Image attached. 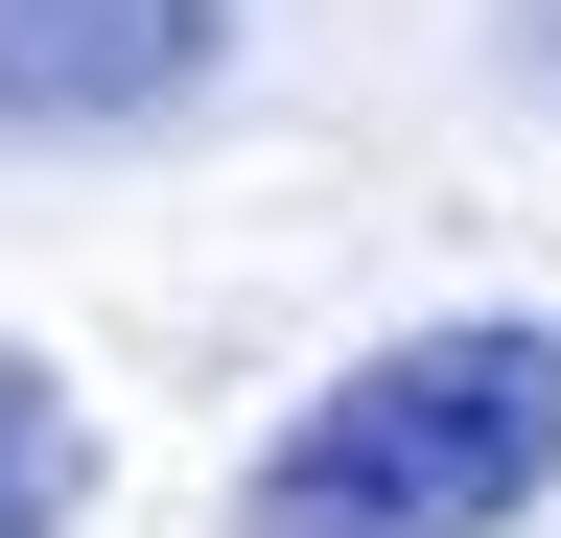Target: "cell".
<instances>
[{"label": "cell", "instance_id": "6da1fadb", "mask_svg": "<svg viewBox=\"0 0 561 538\" xmlns=\"http://www.w3.org/2000/svg\"><path fill=\"white\" fill-rule=\"evenodd\" d=\"M538 492H561V305H421L398 352L257 422L234 538H538Z\"/></svg>", "mask_w": 561, "mask_h": 538}, {"label": "cell", "instance_id": "7a4b0ae2", "mask_svg": "<svg viewBox=\"0 0 561 538\" xmlns=\"http://www.w3.org/2000/svg\"><path fill=\"white\" fill-rule=\"evenodd\" d=\"M234 94V0H0V141H164Z\"/></svg>", "mask_w": 561, "mask_h": 538}, {"label": "cell", "instance_id": "3957f363", "mask_svg": "<svg viewBox=\"0 0 561 538\" xmlns=\"http://www.w3.org/2000/svg\"><path fill=\"white\" fill-rule=\"evenodd\" d=\"M94 398H70V352H0V538H94Z\"/></svg>", "mask_w": 561, "mask_h": 538}, {"label": "cell", "instance_id": "277c9868", "mask_svg": "<svg viewBox=\"0 0 561 538\" xmlns=\"http://www.w3.org/2000/svg\"><path fill=\"white\" fill-rule=\"evenodd\" d=\"M515 71H538V94H561V0H515Z\"/></svg>", "mask_w": 561, "mask_h": 538}]
</instances>
